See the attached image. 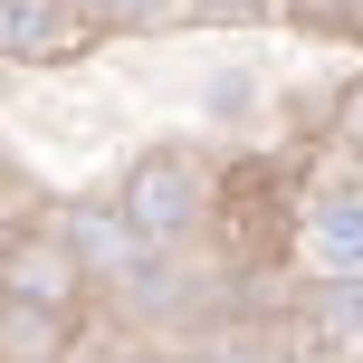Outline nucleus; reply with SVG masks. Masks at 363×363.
I'll return each mask as SVG.
<instances>
[{
	"label": "nucleus",
	"instance_id": "f257e3e1",
	"mask_svg": "<svg viewBox=\"0 0 363 363\" xmlns=\"http://www.w3.org/2000/svg\"><path fill=\"white\" fill-rule=\"evenodd\" d=\"M115 211H125L144 239H163V249H191L201 220L220 211V191H211V172H201V153H182V144H144L125 172H115Z\"/></svg>",
	"mask_w": 363,
	"mask_h": 363
},
{
	"label": "nucleus",
	"instance_id": "f03ea898",
	"mask_svg": "<svg viewBox=\"0 0 363 363\" xmlns=\"http://www.w3.org/2000/svg\"><path fill=\"white\" fill-rule=\"evenodd\" d=\"M0 296H29V306H67V315H86V306H96V268L77 258L67 230L29 220V230L0 249Z\"/></svg>",
	"mask_w": 363,
	"mask_h": 363
},
{
	"label": "nucleus",
	"instance_id": "7ed1b4c3",
	"mask_svg": "<svg viewBox=\"0 0 363 363\" xmlns=\"http://www.w3.org/2000/svg\"><path fill=\"white\" fill-rule=\"evenodd\" d=\"M106 38V19L86 0H0V57L10 67H48V57H77Z\"/></svg>",
	"mask_w": 363,
	"mask_h": 363
},
{
	"label": "nucleus",
	"instance_id": "20e7f679",
	"mask_svg": "<svg viewBox=\"0 0 363 363\" xmlns=\"http://www.w3.org/2000/svg\"><path fill=\"white\" fill-rule=\"evenodd\" d=\"M296 258L315 277H363V182H335L296 211Z\"/></svg>",
	"mask_w": 363,
	"mask_h": 363
},
{
	"label": "nucleus",
	"instance_id": "39448f33",
	"mask_svg": "<svg viewBox=\"0 0 363 363\" xmlns=\"http://www.w3.org/2000/svg\"><path fill=\"white\" fill-rule=\"evenodd\" d=\"M77 335H86V315L29 306V296H0V354H10V363H67Z\"/></svg>",
	"mask_w": 363,
	"mask_h": 363
},
{
	"label": "nucleus",
	"instance_id": "423d86ee",
	"mask_svg": "<svg viewBox=\"0 0 363 363\" xmlns=\"http://www.w3.org/2000/svg\"><path fill=\"white\" fill-rule=\"evenodd\" d=\"M335 144L363 153V77H345V86H335Z\"/></svg>",
	"mask_w": 363,
	"mask_h": 363
},
{
	"label": "nucleus",
	"instance_id": "0eeeda50",
	"mask_svg": "<svg viewBox=\"0 0 363 363\" xmlns=\"http://www.w3.org/2000/svg\"><path fill=\"white\" fill-rule=\"evenodd\" d=\"M191 363H277V354L258 345V335H211V345H201Z\"/></svg>",
	"mask_w": 363,
	"mask_h": 363
},
{
	"label": "nucleus",
	"instance_id": "6e6552de",
	"mask_svg": "<svg viewBox=\"0 0 363 363\" xmlns=\"http://www.w3.org/2000/svg\"><path fill=\"white\" fill-rule=\"evenodd\" d=\"M115 363H191V354H172V345H125Z\"/></svg>",
	"mask_w": 363,
	"mask_h": 363
}]
</instances>
